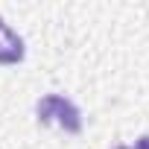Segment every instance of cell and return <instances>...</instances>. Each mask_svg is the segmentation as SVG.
I'll use <instances>...</instances> for the list:
<instances>
[{
    "label": "cell",
    "instance_id": "cell-1",
    "mask_svg": "<svg viewBox=\"0 0 149 149\" xmlns=\"http://www.w3.org/2000/svg\"><path fill=\"white\" fill-rule=\"evenodd\" d=\"M35 114H38V123L41 126L56 123V126H61L70 134H79L82 132V114H79V108L73 105L70 100L58 97V94H47L44 100H38Z\"/></svg>",
    "mask_w": 149,
    "mask_h": 149
},
{
    "label": "cell",
    "instance_id": "cell-2",
    "mask_svg": "<svg viewBox=\"0 0 149 149\" xmlns=\"http://www.w3.org/2000/svg\"><path fill=\"white\" fill-rule=\"evenodd\" d=\"M24 38L12 29V26H6V21L0 18V64H18L21 58H24Z\"/></svg>",
    "mask_w": 149,
    "mask_h": 149
},
{
    "label": "cell",
    "instance_id": "cell-3",
    "mask_svg": "<svg viewBox=\"0 0 149 149\" xmlns=\"http://www.w3.org/2000/svg\"><path fill=\"white\" fill-rule=\"evenodd\" d=\"M134 149H149V137H140V140H137V146H134Z\"/></svg>",
    "mask_w": 149,
    "mask_h": 149
},
{
    "label": "cell",
    "instance_id": "cell-4",
    "mask_svg": "<svg viewBox=\"0 0 149 149\" xmlns=\"http://www.w3.org/2000/svg\"><path fill=\"white\" fill-rule=\"evenodd\" d=\"M117 149H129V146H117Z\"/></svg>",
    "mask_w": 149,
    "mask_h": 149
}]
</instances>
